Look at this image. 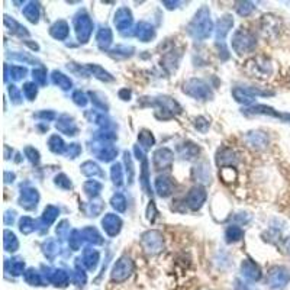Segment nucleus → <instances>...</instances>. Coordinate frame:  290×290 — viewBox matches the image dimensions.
I'll return each mask as SVG.
<instances>
[{
  "mask_svg": "<svg viewBox=\"0 0 290 290\" xmlns=\"http://www.w3.org/2000/svg\"><path fill=\"white\" fill-rule=\"evenodd\" d=\"M243 274L244 277H247L248 280H253V281L261 277L260 268L255 266L254 263H250V261H245L243 264Z\"/></svg>",
  "mask_w": 290,
  "mask_h": 290,
  "instance_id": "ddd939ff",
  "label": "nucleus"
},
{
  "mask_svg": "<svg viewBox=\"0 0 290 290\" xmlns=\"http://www.w3.org/2000/svg\"><path fill=\"white\" fill-rule=\"evenodd\" d=\"M5 248H6V251H15L18 248L16 237L9 231L5 232Z\"/></svg>",
  "mask_w": 290,
  "mask_h": 290,
  "instance_id": "5701e85b",
  "label": "nucleus"
},
{
  "mask_svg": "<svg viewBox=\"0 0 290 290\" xmlns=\"http://www.w3.org/2000/svg\"><path fill=\"white\" fill-rule=\"evenodd\" d=\"M185 92H187V94L193 96V97H199V99H205V97H209L210 96V90L209 87L200 80H190L185 86Z\"/></svg>",
  "mask_w": 290,
  "mask_h": 290,
  "instance_id": "423d86ee",
  "label": "nucleus"
},
{
  "mask_svg": "<svg viewBox=\"0 0 290 290\" xmlns=\"http://www.w3.org/2000/svg\"><path fill=\"white\" fill-rule=\"evenodd\" d=\"M137 35H138V38H141L144 42H147L150 38H152L154 31H152V28H151L150 25H147V23H141V25L138 26Z\"/></svg>",
  "mask_w": 290,
  "mask_h": 290,
  "instance_id": "aec40b11",
  "label": "nucleus"
},
{
  "mask_svg": "<svg viewBox=\"0 0 290 290\" xmlns=\"http://www.w3.org/2000/svg\"><path fill=\"white\" fill-rule=\"evenodd\" d=\"M25 280L29 283V284H32V286H39L41 284V276H39V273L38 271H35L34 268H31V270H28L26 271V274H25Z\"/></svg>",
  "mask_w": 290,
  "mask_h": 290,
  "instance_id": "b1692460",
  "label": "nucleus"
},
{
  "mask_svg": "<svg viewBox=\"0 0 290 290\" xmlns=\"http://www.w3.org/2000/svg\"><path fill=\"white\" fill-rule=\"evenodd\" d=\"M51 34L54 35L55 38H58V39H64V38L69 35V26H67V23L63 22V21L57 22L52 26Z\"/></svg>",
  "mask_w": 290,
  "mask_h": 290,
  "instance_id": "6ab92c4d",
  "label": "nucleus"
},
{
  "mask_svg": "<svg viewBox=\"0 0 290 290\" xmlns=\"http://www.w3.org/2000/svg\"><path fill=\"white\" fill-rule=\"evenodd\" d=\"M205 192L202 190V189H193L190 193H189V197H187V202H189V205L192 206L193 209L200 208V205L203 203V200H205Z\"/></svg>",
  "mask_w": 290,
  "mask_h": 290,
  "instance_id": "f8f14e48",
  "label": "nucleus"
},
{
  "mask_svg": "<svg viewBox=\"0 0 290 290\" xmlns=\"http://www.w3.org/2000/svg\"><path fill=\"white\" fill-rule=\"evenodd\" d=\"M173 161V154L171 151L161 148L154 154V164L157 168H164V167H168Z\"/></svg>",
  "mask_w": 290,
  "mask_h": 290,
  "instance_id": "1a4fd4ad",
  "label": "nucleus"
},
{
  "mask_svg": "<svg viewBox=\"0 0 290 290\" xmlns=\"http://www.w3.org/2000/svg\"><path fill=\"white\" fill-rule=\"evenodd\" d=\"M226 237H228V241H237L243 237V231L237 226H231L226 232Z\"/></svg>",
  "mask_w": 290,
  "mask_h": 290,
  "instance_id": "c85d7f7f",
  "label": "nucleus"
},
{
  "mask_svg": "<svg viewBox=\"0 0 290 290\" xmlns=\"http://www.w3.org/2000/svg\"><path fill=\"white\" fill-rule=\"evenodd\" d=\"M83 173L86 174V176H94V174H100V170H99V167L96 165V164H93V162H86L83 167Z\"/></svg>",
  "mask_w": 290,
  "mask_h": 290,
  "instance_id": "a878e982",
  "label": "nucleus"
},
{
  "mask_svg": "<svg viewBox=\"0 0 290 290\" xmlns=\"http://www.w3.org/2000/svg\"><path fill=\"white\" fill-rule=\"evenodd\" d=\"M115 23L119 29H125L127 26H129V23H131V13H129V11L128 9H121V11L118 12V15H116L115 18Z\"/></svg>",
  "mask_w": 290,
  "mask_h": 290,
  "instance_id": "a211bd4d",
  "label": "nucleus"
},
{
  "mask_svg": "<svg viewBox=\"0 0 290 290\" xmlns=\"http://www.w3.org/2000/svg\"><path fill=\"white\" fill-rule=\"evenodd\" d=\"M110 41H112V34H110V31L107 28H104L97 35V42H99V45L102 46V48H106L110 44Z\"/></svg>",
  "mask_w": 290,
  "mask_h": 290,
  "instance_id": "4be33fe9",
  "label": "nucleus"
},
{
  "mask_svg": "<svg viewBox=\"0 0 290 290\" xmlns=\"http://www.w3.org/2000/svg\"><path fill=\"white\" fill-rule=\"evenodd\" d=\"M190 32L196 38H206L210 32V19L208 11L203 8L195 18V21L190 25Z\"/></svg>",
  "mask_w": 290,
  "mask_h": 290,
  "instance_id": "f257e3e1",
  "label": "nucleus"
},
{
  "mask_svg": "<svg viewBox=\"0 0 290 290\" xmlns=\"http://www.w3.org/2000/svg\"><path fill=\"white\" fill-rule=\"evenodd\" d=\"M34 79L39 81L41 84H44L45 83V77H44V71H41V70H35L34 71Z\"/></svg>",
  "mask_w": 290,
  "mask_h": 290,
  "instance_id": "4c0bfd02",
  "label": "nucleus"
},
{
  "mask_svg": "<svg viewBox=\"0 0 290 290\" xmlns=\"http://www.w3.org/2000/svg\"><path fill=\"white\" fill-rule=\"evenodd\" d=\"M38 202V193L36 190H23L21 195V205L26 209H32L36 206Z\"/></svg>",
  "mask_w": 290,
  "mask_h": 290,
  "instance_id": "9b49d317",
  "label": "nucleus"
},
{
  "mask_svg": "<svg viewBox=\"0 0 290 290\" xmlns=\"http://www.w3.org/2000/svg\"><path fill=\"white\" fill-rule=\"evenodd\" d=\"M157 192L161 195V196H168L170 193H171V182H170V179H167V177H158L157 179Z\"/></svg>",
  "mask_w": 290,
  "mask_h": 290,
  "instance_id": "f3484780",
  "label": "nucleus"
},
{
  "mask_svg": "<svg viewBox=\"0 0 290 290\" xmlns=\"http://www.w3.org/2000/svg\"><path fill=\"white\" fill-rule=\"evenodd\" d=\"M26 154H28L29 160L32 162H38V160H39V154L32 150V148H26Z\"/></svg>",
  "mask_w": 290,
  "mask_h": 290,
  "instance_id": "c9c22d12",
  "label": "nucleus"
},
{
  "mask_svg": "<svg viewBox=\"0 0 290 290\" xmlns=\"http://www.w3.org/2000/svg\"><path fill=\"white\" fill-rule=\"evenodd\" d=\"M112 179L116 185H121L122 183V170H121V165L116 164L112 167Z\"/></svg>",
  "mask_w": 290,
  "mask_h": 290,
  "instance_id": "2f4dec72",
  "label": "nucleus"
},
{
  "mask_svg": "<svg viewBox=\"0 0 290 290\" xmlns=\"http://www.w3.org/2000/svg\"><path fill=\"white\" fill-rule=\"evenodd\" d=\"M268 286L273 290H280L286 287L290 281V273L284 267H274L270 273H268Z\"/></svg>",
  "mask_w": 290,
  "mask_h": 290,
  "instance_id": "f03ea898",
  "label": "nucleus"
},
{
  "mask_svg": "<svg viewBox=\"0 0 290 290\" xmlns=\"http://www.w3.org/2000/svg\"><path fill=\"white\" fill-rule=\"evenodd\" d=\"M81 148L77 145V144H71L69 147V155L71 157V158H76L79 154H80Z\"/></svg>",
  "mask_w": 290,
  "mask_h": 290,
  "instance_id": "f704fd0d",
  "label": "nucleus"
},
{
  "mask_svg": "<svg viewBox=\"0 0 290 290\" xmlns=\"http://www.w3.org/2000/svg\"><path fill=\"white\" fill-rule=\"evenodd\" d=\"M52 79H54V83L58 84L61 89H69L70 86H71V80H70L69 77H66L64 74H61V73H54V76H52Z\"/></svg>",
  "mask_w": 290,
  "mask_h": 290,
  "instance_id": "393cba45",
  "label": "nucleus"
},
{
  "mask_svg": "<svg viewBox=\"0 0 290 290\" xmlns=\"http://www.w3.org/2000/svg\"><path fill=\"white\" fill-rule=\"evenodd\" d=\"M35 229V222L34 219H31V218H23L21 220V231L25 232V234H28V232L34 231Z\"/></svg>",
  "mask_w": 290,
  "mask_h": 290,
  "instance_id": "cd10ccee",
  "label": "nucleus"
},
{
  "mask_svg": "<svg viewBox=\"0 0 290 290\" xmlns=\"http://www.w3.org/2000/svg\"><path fill=\"white\" fill-rule=\"evenodd\" d=\"M139 141H141V144H142L144 147H150L151 144L154 142V139H152V137H151L150 134L147 135V138H144V135L141 134V137H139Z\"/></svg>",
  "mask_w": 290,
  "mask_h": 290,
  "instance_id": "e433bc0d",
  "label": "nucleus"
},
{
  "mask_svg": "<svg viewBox=\"0 0 290 290\" xmlns=\"http://www.w3.org/2000/svg\"><path fill=\"white\" fill-rule=\"evenodd\" d=\"M25 16L31 21V22H36L38 21V5L36 3H29L25 9H23Z\"/></svg>",
  "mask_w": 290,
  "mask_h": 290,
  "instance_id": "412c9836",
  "label": "nucleus"
},
{
  "mask_svg": "<svg viewBox=\"0 0 290 290\" xmlns=\"http://www.w3.org/2000/svg\"><path fill=\"white\" fill-rule=\"evenodd\" d=\"M48 278L55 286H67V283H69V274L63 270H54L52 273H49Z\"/></svg>",
  "mask_w": 290,
  "mask_h": 290,
  "instance_id": "2eb2a0df",
  "label": "nucleus"
},
{
  "mask_svg": "<svg viewBox=\"0 0 290 290\" xmlns=\"http://www.w3.org/2000/svg\"><path fill=\"white\" fill-rule=\"evenodd\" d=\"M103 228L109 235H115L121 229V219L116 215L107 213L103 219Z\"/></svg>",
  "mask_w": 290,
  "mask_h": 290,
  "instance_id": "9d476101",
  "label": "nucleus"
},
{
  "mask_svg": "<svg viewBox=\"0 0 290 290\" xmlns=\"http://www.w3.org/2000/svg\"><path fill=\"white\" fill-rule=\"evenodd\" d=\"M23 261L22 260H19V258H16V260H12V264H11V271L15 274V276H18V274H21L23 271Z\"/></svg>",
  "mask_w": 290,
  "mask_h": 290,
  "instance_id": "7c9ffc66",
  "label": "nucleus"
},
{
  "mask_svg": "<svg viewBox=\"0 0 290 290\" xmlns=\"http://www.w3.org/2000/svg\"><path fill=\"white\" fill-rule=\"evenodd\" d=\"M49 148L54 151V152H63L64 144H63V141L58 138V137H52L51 141H49Z\"/></svg>",
  "mask_w": 290,
  "mask_h": 290,
  "instance_id": "c756f323",
  "label": "nucleus"
},
{
  "mask_svg": "<svg viewBox=\"0 0 290 290\" xmlns=\"http://www.w3.org/2000/svg\"><path fill=\"white\" fill-rule=\"evenodd\" d=\"M142 244H144V248L150 253H158L161 250L162 247V238L161 235L158 232H148L144 235V240H142Z\"/></svg>",
  "mask_w": 290,
  "mask_h": 290,
  "instance_id": "0eeeda50",
  "label": "nucleus"
},
{
  "mask_svg": "<svg viewBox=\"0 0 290 290\" xmlns=\"http://www.w3.org/2000/svg\"><path fill=\"white\" fill-rule=\"evenodd\" d=\"M255 45L254 38L248 34L247 31H240L237 32L234 36V41H232V46L234 49L238 52V54H243L245 51H250L253 49V46Z\"/></svg>",
  "mask_w": 290,
  "mask_h": 290,
  "instance_id": "7ed1b4c3",
  "label": "nucleus"
},
{
  "mask_svg": "<svg viewBox=\"0 0 290 290\" xmlns=\"http://www.w3.org/2000/svg\"><path fill=\"white\" fill-rule=\"evenodd\" d=\"M286 250H287V253L290 254V240H287V241H286Z\"/></svg>",
  "mask_w": 290,
  "mask_h": 290,
  "instance_id": "ea45409f",
  "label": "nucleus"
},
{
  "mask_svg": "<svg viewBox=\"0 0 290 290\" xmlns=\"http://www.w3.org/2000/svg\"><path fill=\"white\" fill-rule=\"evenodd\" d=\"M132 270H134V264H132V261L127 258V257H124V258H121L118 263L113 267V270H112V278L116 280V281H124L125 278L129 277V274L132 273Z\"/></svg>",
  "mask_w": 290,
  "mask_h": 290,
  "instance_id": "20e7f679",
  "label": "nucleus"
},
{
  "mask_svg": "<svg viewBox=\"0 0 290 290\" xmlns=\"http://www.w3.org/2000/svg\"><path fill=\"white\" fill-rule=\"evenodd\" d=\"M23 92H25V96H26L29 100H32V97H35V94H36V86L32 84V83H28V84H25Z\"/></svg>",
  "mask_w": 290,
  "mask_h": 290,
  "instance_id": "72a5a7b5",
  "label": "nucleus"
},
{
  "mask_svg": "<svg viewBox=\"0 0 290 290\" xmlns=\"http://www.w3.org/2000/svg\"><path fill=\"white\" fill-rule=\"evenodd\" d=\"M57 179H60V180H61V182H57V185H60V186H64V183H66V180H67V177H66V176H60V177H57ZM67 187H70V186H71V183H70V182H67Z\"/></svg>",
  "mask_w": 290,
  "mask_h": 290,
  "instance_id": "58836bf2",
  "label": "nucleus"
},
{
  "mask_svg": "<svg viewBox=\"0 0 290 290\" xmlns=\"http://www.w3.org/2000/svg\"><path fill=\"white\" fill-rule=\"evenodd\" d=\"M84 189H86V192H87L89 195H97V193L100 192V189H102V185L97 183V182H87V183L84 185Z\"/></svg>",
  "mask_w": 290,
  "mask_h": 290,
  "instance_id": "bb28decb",
  "label": "nucleus"
},
{
  "mask_svg": "<svg viewBox=\"0 0 290 290\" xmlns=\"http://www.w3.org/2000/svg\"><path fill=\"white\" fill-rule=\"evenodd\" d=\"M99 261V254L94 250H86L83 254V264L87 267L89 270H94Z\"/></svg>",
  "mask_w": 290,
  "mask_h": 290,
  "instance_id": "4468645a",
  "label": "nucleus"
},
{
  "mask_svg": "<svg viewBox=\"0 0 290 290\" xmlns=\"http://www.w3.org/2000/svg\"><path fill=\"white\" fill-rule=\"evenodd\" d=\"M76 28H77V34H79V39L83 42H86V39L92 34V22L89 19V16L83 15L80 18H77L76 21Z\"/></svg>",
  "mask_w": 290,
  "mask_h": 290,
  "instance_id": "6e6552de",
  "label": "nucleus"
},
{
  "mask_svg": "<svg viewBox=\"0 0 290 290\" xmlns=\"http://www.w3.org/2000/svg\"><path fill=\"white\" fill-rule=\"evenodd\" d=\"M112 205H113V208H116L118 210H125V199L122 195H116L113 199H112Z\"/></svg>",
  "mask_w": 290,
  "mask_h": 290,
  "instance_id": "473e14b6",
  "label": "nucleus"
},
{
  "mask_svg": "<svg viewBox=\"0 0 290 290\" xmlns=\"http://www.w3.org/2000/svg\"><path fill=\"white\" fill-rule=\"evenodd\" d=\"M57 128L61 132H64L67 135H74L77 132V128L74 125V122L71 119H69V118H66V116L60 119V122L57 124Z\"/></svg>",
  "mask_w": 290,
  "mask_h": 290,
  "instance_id": "dca6fc26",
  "label": "nucleus"
},
{
  "mask_svg": "<svg viewBox=\"0 0 290 290\" xmlns=\"http://www.w3.org/2000/svg\"><path fill=\"white\" fill-rule=\"evenodd\" d=\"M248 71L257 77H266L267 74L271 73V64L266 58L258 57L248 63Z\"/></svg>",
  "mask_w": 290,
  "mask_h": 290,
  "instance_id": "39448f33",
  "label": "nucleus"
}]
</instances>
